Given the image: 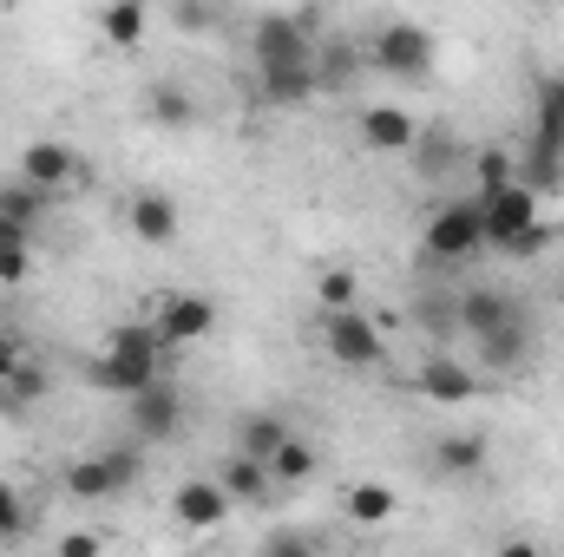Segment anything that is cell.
<instances>
[{
  "label": "cell",
  "mask_w": 564,
  "mask_h": 557,
  "mask_svg": "<svg viewBox=\"0 0 564 557\" xmlns=\"http://www.w3.org/2000/svg\"><path fill=\"white\" fill-rule=\"evenodd\" d=\"M539 250H552V223H545V217H532L512 243H499V256H519V263H525V256H539Z\"/></svg>",
  "instance_id": "36"
},
{
  "label": "cell",
  "mask_w": 564,
  "mask_h": 557,
  "mask_svg": "<svg viewBox=\"0 0 564 557\" xmlns=\"http://www.w3.org/2000/svg\"><path fill=\"white\" fill-rule=\"evenodd\" d=\"M421 394L426 401H440V407H459V401L479 394V374H473L466 361H453L446 348H433V354L421 361Z\"/></svg>",
  "instance_id": "14"
},
{
  "label": "cell",
  "mask_w": 564,
  "mask_h": 557,
  "mask_svg": "<svg viewBox=\"0 0 564 557\" xmlns=\"http://www.w3.org/2000/svg\"><path fill=\"white\" fill-rule=\"evenodd\" d=\"M257 99H263V106H282V112H295V106L322 99L315 59H308V66H257Z\"/></svg>",
  "instance_id": "15"
},
{
  "label": "cell",
  "mask_w": 564,
  "mask_h": 557,
  "mask_svg": "<svg viewBox=\"0 0 564 557\" xmlns=\"http://www.w3.org/2000/svg\"><path fill=\"white\" fill-rule=\"evenodd\" d=\"M414 315H421V328L433 335V348H440L446 335H459V295H421Z\"/></svg>",
  "instance_id": "30"
},
{
  "label": "cell",
  "mask_w": 564,
  "mask_h": 557,
  "mask_svg": "<svg viewBox=\"0 0 564 557\" xmlns=\"http://www.w3.org/2000/svg\"><path fill=\"white\" fill-rule=\"evenodd\" d=\"M512 315H519V302H512L506 288H459V335H466V341L492 335V328L512 321Z\"/></svg>",
  "instance_id": "19"
},
{
  "label": "cell",
  "mask_w": 564,
  "mask_h": 557,
  "mask_svg": "<svg viewBox=\"0 0 564 557\" xmlns=\"http://www.w3.org/2000/svg\"><path fill=\"white\" fill-rule=\"evenodd\" d=\"M479 250H486L479 197H453V204H440V210L426 217V230H421V256H426V263L453 270V263H473Z\"/></svg>",
  "instance_id": "2"
},
{
  "label": "cell",
  "mask_w": 564,
  "mask_h": 557,
  "mask_svg": "<svg viewBox=\"0 0 564 557\" xmlns=\"http://www.w3.org/2000/svg\"><path fill=\"white\" fill-rule=\"evenodd\" d=\"M126 223H132V237H139L144 250H171L177 243V204L164 197V190H132V204H126Z\"/></svg>",
  "instance_id": "13"
},
{
  "label": "cell",
  "mask_w": 564,
  "mask_h": 557,
  "mask_svg": "<svg viewBox=\"0 0 564 557\" xmlns=\"http://www.w3.org/2000/svg\"><path fill=\"white\" fill-rule=\"evenodd\" d=\"M532 7H552V0H532Z\"/></svg>",
  "instance_id": "41"
},
{
  "label": "cell",
  "mask_w": 564,
  "mask_h": 557,
  "mask_svg": "<svg viewBox=\"0 0 564 557\" xmlns=\"http://www.w3.org/2000/svg\"><path fill=\"white\" fill-rule=\"evenodd\" d=\"M473 177H479V190L512 184V177H519V157H512L506 144H486V151H473Z\"/></svg>",
  "instance_id": "33"
},
{
  "label": "cell",
  "mask_w": 564,
  "mask_h": 557,
  "mask_svg": "<svg viewBox=\"0 0 564 557\" xmlns=\"http://www.w3.org/2000/svg\"><path fill=\"white\" fill-rule=\"evenodd\" d=\"M322 348L335 368H381L388 341H381V321L361 315V308H328L322 315Z\"/></svg>",
  "instance_id": "5"
},
{
  "label": "cell",
  "mask_w": 564,
  "mask_h": 557,
  "mask_svg": "<svg viewBox=\"0 0 564 557\" xmlns=\"http://www.w3.org/2000/svg\"><path fill=\"white\" fill-rule=\"evenodd\" d=\"M519 184H532V190H564V151L558 144H525V164H519Z\"/></svg>",
  "instance_id": "29"
},
{
  "label": "cell",
  "mask_w": 564,
  "mask_h": 557,
  "mask_svg": "<svg viewBox=\"0 0 564 557\" xmlns=\"http://www.w3.org/2000/svg\"><path fill=\"white\" fill-rule=\"evenodd\" d=\"M270 551H282V557L315 551V538H308V532H270Z\"/></svg>",
  "instance_id": "39"
},
{
  "label": "cell",
  "mask_w": 564,
  "mask_h": 557,
  "mask_svg": "<svg viewBox=\"0 0 564 557\" xmlns=\"http://www.w3.org/2000/svg\"><path fill=\"white\" fill-rule=\"evenodd\" d=\"M532 139L564 151V73H545L532 86Z\"/></svg>",
  "instance_id": "22"
},
{
  "label": "cell",
  "mask_w": 564,
  "mask_h": 557,
  "mask_svg": "<svg viewBox=\"0 0 564 557\" xmlns=\"http://www.w3.org/2000/svg\"><path fill=\"white\" fill-rule=\"evenodd\" d=\"M282 439H289V419L282 414H243L237 419V452H250V459H263V466H270V452H276Z\"/></svg>",
  "instance_id": "26"
},
{
  "label": "cell",
  "mask_w": 564,
  "mask_h": 557,
  "mask_svg": "<svg viewBox=\"0 0 564 557\" xmlns=\"http://www.w3.org/2000/svg\"><path fill=\"white\" fill-rule=\"evenodd\" d=\"M315 295H322V315H328V308H361V282H355V270H322Z\"/></svg>",
  "instance_id": "34"
},
{
  "label": "cell",
  "mask_w": 564,
  "mask_h": 557,
  "mask_svg": "<svg viewBox=\"0 0 564 557\" xmlns=\"http://www.w3.org/2000/svg\"><path fill=\"white\" fill-rule=\"evenodd\" d=\"M250 59L257 66H308L315 59V33L302 13H263L250 33Z\"/></svg>",
  "instance_id": "7"
},
{
  "label": "cell",
  "mask_w": 564,
  "mask_h": 557,
  "mask_svg": "<svg viewBox=\"0 0 564 557\" xmlns=\"http://www.w3.org/2000/svg\"><path fill=\"white\" fill-rule=\"evenodd\" d=\"M59 551H66V557H93V551H106V538H99V532H66V538H59Z\"/></svg>",
  "instance_id": "38"
},
{
  "label": "cell",
  "mask_w": 564,
  "mask_h": 557,
  "mask_svg": "<svg viewBox=\"0 0 564 557\" xmlns=\"http://www.w3.org/2000/svg\"><path fill=\"white\" fill-rule=\"evenodd\" d=\"M46 204H53V190H40V184H26V177L0 184V217H13V223H26V230H40Z\"/></svg>",
  "instance_id": "28"
},
{
  "label": "cell",
  "mask_w": 564,
  "mask_h": 557,
  "mask_svg": "<svg viewBox=\"0 0 564 557\" xmlns=\"http://www.w3.org/2000/svg\"><path fill=\"white\" fill-rule=\"evenodd\" d=\"M46 387H53V381H46V368L26 354V361L0 381V407H7V414H26V407H40V401H46Z\"/></svg>",
  "instance_id": "25"
},
{
  "label": "cell",
  "mask_w": 564,
  "mask_h": 557,
  "mask_svg": "<svg viewBox=\"0 0 564 557\" xmlns=\"http://www.w3.org/2000/svg\"><path fill=\"white\" fill-rule=\"evenodd\" d=\"M171 20H177V33H217L224 26V0H171Z\"/></svg>",
  "instance_id": "32"
},
{
  "label": "cell",
  "mask_w": 564,
  "mask_h": 557,
  "mask_svg": "<svg viewBox=\"0 0 564 557\" xmlns=\"http://www.w3.org/2000/svg\"><path fill=\"white\" fill-rule=\"evenodd\" d=\"M164 354H171V348H164V335H158L151 321H126V328H112L106 348L93 354V387L132 401V394H144V387L158 381Z\"/></svg>",
  "instance_id": "1"
},
{
  "label": "cell",
  "mask_w": 564,
  "mask_h": 557,
  "mask_svg": "<svg viewBox=\"0 0 564 557\" xmlns=\"http://www.w3.org/2000/svg\"><path fill=\"white\" fill-rule=\"evenodd\" d=\"M217 485L230 492V505H270V499H276L270 466H263V459H250V452H237V446H230V459L217 466Z\"/></svg>",
  "instance_id": "17"
},
{
  "label": "cell",
  "mask_w": 564,
  "mask_h": 557,
  "mask_svg": "<svg viewBox=\"0 0 564 557\" xmlns=\"http://www.w3.org/2000/svg\"><path fill=\"white\" fill-rule=\"evenodd\" d=\"M355 66H361V59H355V46H348V40L322 46V53H315V79H322V92H341V86L355 79Z\"/></svg>",
  "instance_id": "31"
},
{
  "label": "cell",
  "mask_w": 564,
  "mask_h": 557,
  "mask_svg": "<svg viewBox=\"0 0 564 557\" xmlns=\"http://www.w3.org/2000/svg\"><path fill=\"white\" fill-rule=\"evenodd\" d=\"M426 452H433V472H440V479H479L486 459H492V446H486L479 433H440Z\"/></svg>",
  "instance_id": "18"
},
{
  "label": "cell",
  "mask_w": 564,
  "mask_h": 557,
  "mask_svg": "<svg viewBox=\"0 0 564 557\" xmlns=\"http://www.w3.org/2000/svg\"><path fill=\"white\" fill-rule=\"evenodd\" d=\"M368 66L388 73V79H426V73L440 66V46H433V33L414 26V20H388V26H375V40H368Z\"/></svg>",
  "instance_id": "4"
},
{
  "label": "cell",
  "mask_w": 564,
  "mask_h": 557,
  "mask_svg": "<svg viewBox=\"0 0 564 557\" xmlns=\"http://www.w3.org/2000/svg\"><path fill=\"white\" fill-rule=\"evenodd\" d=\"M355 132L368 151H388V157H401V151H414L421 139V119L408 112V106H368L361 119H355Z\"/></svg>",
  "instance_id": "12"
},
{
  "label": "cell",
  "mask_w": 564,
  "mask_h": 557,
  "mask_svg": "<svg viewBox=\"0 0 564 557\" xmlns=\"http://www.w3.org/2000/svg\"><path fill=\"white\" fill-rule=\"evenodd\" d=\"M13 538H26V499H20V485L0 479V545H13Z\"/></svg>",
  "instance_id": "35"
},
{
  "label": "cell",
  "mask_w": 564,
  "mask_h": 557,
  "mask_svg": "<svg viewBox=\"0 0 564 557\" xmlns=\"http://www.w3.org/2000/svg\"><path fill=\"white\" fill-rule=\"evenodd\" d=\"M20 177L59 197V190H73V184L86 177V164H79V151H73V144H59V139H33L26 151H20Z\"/></svg>",
  "instance_id": "10"
},
{
  "label": "cell",
  "mask_w": 564,
  "mask_h": 557,
  "mask_svg": "<svg viewBox=\"0 0 564 557\" xmlns=\"http://www.w3.org/2000/svg\"><path fill=\"white\" fill-rule=\"evenodd\" d=\"M479 217H486V250H499V243H512L532 217H545L539 210V190L532 184H492V190H479Z\"/></svg>",
  "instance_id": "8"
},
{
  "label": "cell",
  "mask_w": 564,
  "mask_h": 557,
  "mask_svg": "<svg viewBox=\"0 0 564 557\" xmlns=\"http://www.w3.org/2000/svg\"><path fill=\"white\" fill-rule=\"evenodd\" d=\"M139 7H144V0H139Z\"/></svg>",
  "instance_id": "42"
},
{
  "label": "cell",
  "mask_w": 564,
  "mask_h": 557,
  "mask_svg": "<svg viewBox=\"0 0 564 557\" xmlns=\"http://www.w3.org/2000/svg\"><path fill=\"white\" fill-rule=\"evenodd\" d=\"M20 361H26V341H20V335H0V381H7Z\"/></svg>",
  "instance_id": "40"
},
{
  "label": "cell",
  "mask_w": 564,
  "mask_h": 557,
  "mask_svg": "<svg viewBox=\"0 0 564 557\" xmlns=\"http://www.w3.org/2000/svg\"><path fill=\"white\" fill-rule=\"evenodd\" d=\"M126 419H132V433H139L144 446H164V439H177V433H184V401H177V387L151 381L144 394L126 401Z\"/></svg>",
  "instance_id": "9"
},
{
  "label": "cell",
  "mask_w": 564,
  "mask_h": 557,
  "mask_svg": "<svg viewBox=\"0 0 564 557\" xmlns=\"http://www.w3.org/2000/svg\"><path fill=\"white\" fill-rule=\"evenodd\" d=\"M473 348H479V368H492V374L525 368V354H532V321H525V308H519L512 321H499L492 335H479Z\"/></svg>",
  "instance_id": "16"
},
{
  "label": "cell",
  "mask_w": 564,
  "mask_h": 557,
  "mask_svg": "<svg viewBox=\"0 0 564 557\" xmlns=\"http://www.w3.org/2000/svg\"><path fill=\"white\" fill-rule=\"evenodd\" d=\"M151 328L164 335V348H191V341H204V335L217 328V302L197 295V288H164Z\"/></svg>",
  "instance_id": "6"
},
{
  "label": "cell",
  "mask_w": 564,
  "mask_h": 557,
  "mask_svg": "<svg viewBox=\"0 0 564 557\" xmlns=\"http://www.w3.org/2000/svg\"><path fill=\"white\" fill-rule=\"evenodd\" d=\"M394 505H401V499H394V485H381V479H361V485H348V492H341V512H348L355 525H368V532H375V525H388V518H394Z\"/></svg>",
  "instance_id": "24"
},
{
  "label": "cell",
  "mask_w": 564,
  "mask_h": 557,
  "mask_svg": "<svg viewBox=\"0 0 564 557\" xmlns=\"http://www.w3.org/2000/svg\"><path fill=\"white\" fill-rule=\"evenodd\" d=\"M408 157H414V171H421L426 184H440V177H453L459 164H473V157H466V144L453 139V132H440V125H433V132H421Z\"/></svg>",
  "instance_id": "21"
},
{
  "label": "cell",
  "mask_w": 564,
  "mask_h": 557,
  "mask_svg": "<svg viewBox=\"0 0 564 557\" xmlns=\"http://www.w3.org/2000/svg\"><path fill=\"white\" fill-rule=\"evenodd\" d=\"M139 472H144V459L132 446H99V452H86V459L66 466V492H73L79 505H106V499L132 492Z\"/></svg>",
  "instance_id": "3"
},
{
  "label": "cell",
  "mask_w": 564,
  "mask_h": 557,
  "mask_svg": "<svg viewBox=\"0 0 564 557\" xmlns=\"http://www.w3.org/2000/svg\"><path fill=\"white\" fill-rule=\"evenodd\" d=\"M99 33H106V46L132 53V46L144 40V7H139V0H106V13H99Z\"/></svg>",
  "instance_id": "27"
},
{
  "label": "cell",
  "mask_w": 564,
  "mask_h": 557,
  "mask_svg": "<svg viewBox=\"0 0 564 557\" xmlns=\"http://www.w3.org/2000/svg\"><path fill=\"white\" fill-rule=\"evenodd\" d=\"M315 466H322V452H315L302 433H289L276 452H270V479H276V492H295V485H308V479H315Z\"/></svg>",
  "instance_id": "23"
},
{
  "label": "cell",
  "mask_w": 564,
  "mask_h": 557,
  "mask_svg": "<svg viewBox=\"0 0 564 557\" xmlns=\"http://www.w3.org/2000/svg\"><path fill=\"white\" fill-rule=\"evenodd\" d=\"M144 119H151L158 132H191V125H197V99H191L177 79H151V86H144Z\"/></svg>",
  "instance_id": "20"
},
{
  "label": "cell",
  "mask_w": 564,
  "mask_h": 557,
  "mask_svg": "<svg viewBox=\"0 0 564 557\" xmlns=\"http://www.w3.org/2000/svg\"><path fill=\"white\" fill-rule=\"evenodd\" d=\"M171 518H177V532H217L224 518H230V492L217 485V479H184L177 492H171Z\"/></svg>",
  "instance_id": "11"
},
{
  "label": "cell",
  "mask_w": 564,
  "mask_h": 557,
  "mask_svg": "<svg viewBox=\"0 0 564 557\" xmlns=\"http://www.w3.org/2000/svg\"><path fill=\"white\" fill-rule=\"evenodd\" d=\"M33 276V243H7L0 250V288H20Z\"/></svg>",
  "instance_id": "37"
}]
</instances>
